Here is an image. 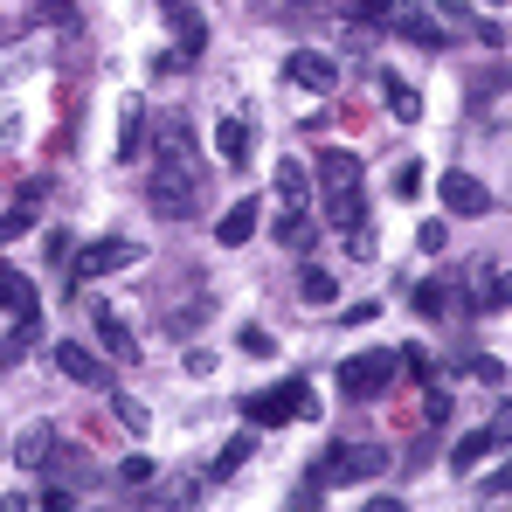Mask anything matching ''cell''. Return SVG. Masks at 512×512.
<instances>
[{
	"label": "cell",
	"instance_id": "obj_24",
	"mask_svg": "<svg viewBox=\"0 0 512 512\" xmlns=\"http://www.w3.org/2000/svg\"><path fill=\"white\" fill-rule=\"evenodd\" d=\"M388 21H395V28H402V35H409V42H423V49H436V42H443V28H436V21H429V14H402V7H395V14H388Z\"/></svg>",
	"mask_w": 512,
	"mask_h": 512
},
{
	"label": "cell",
	"instance_id": "obj_21",
	"mask_svg": "<svg viewBox=\"0 0 512 512\" xmlns=\"http://www.w3.org/2000/svg\"><path fill=\"white\" fill-rule=\"evenodd\" d=\"M250 457H256V429H243V436H229V443H222V457H215V471H208V478H236Z\"/></svg>",
	"mask_w": 512,
	"mask_h": 512
},
{
	"label": "cell",
	"instance_id": "obj_29",
	"mask_svg": "<svg viewBox=\"0 0 512 512\" xmlns=\"http://www.w3.org/2000/svg\"><path fill=\"white\" fill-rule=\"evenodd\" d=\"M236 346H243L250 360H270V353H277V340H270L263 326H243V333H236Z\"/></svg>",
	"mask_w": 512,
	"mask_h": 512
},
{
	"label": "cell",
	"instance_id": "obj_15",
	"mask_svg": "<svg viewBox=\"0 0 512 512\" xmlns=\"http://www.w3.org/2000/svg\"><path fill=\"white\" fill-rule=\"evenodd\" d=\"M326 222H333V229H353V222H367L360 180H353V187H326Z\"/></svg>",
	"mask_w": 512,
	"mask_h": 512
},
{
	"label": "cell",
	"instance_id": "obj_26",
	"mask_svg": "<svg viewBox=\"0 0 512 512\" xmlns=\"http://www.w3.org/2000/svg\"><path fill=\"white\" fill-rule=\"evenodd\" d=\"M512 305V270H499V277H492V291H485V298H471V312H506Z\"/></svg>",
	"mask_w": 512,
	"mask_h": 512
},
{
	"label": "cell",
	"instance_id": "obj_10",
	"mask_svg": "<svg viewBox=\"0 0 512 512\" xmlns=\"http://www.w3.org/2000/svg\"><path fill=\"white\" fill-rule=\"evenodd\" d=\"M56 367H63L70 381H84V388H111V367H104L97 353H84V340H63V346H56Z\"/></svg>",
	"mask_w": 512,
	"mask_h": 512
},
{
	"label": "cell",
	"instance_id": "obj_19",
	"mask_svg": "<svg viewBox=\"0 0 512 512\" xmlns=\"http://www.w3.org/2000/svg\"><path fill=\"white\" fill-rule=\"evenodd\" d=\"M381 90H388V111H395L402 125H416V118H423V97H416V84H402L395 70H381Z\"/></svg>",
	"mask_w": 512,
	"mask_h": 512
},
{
	"label": "cell",
	"instance_id": "obj_38",
	"mask_svg": "<svg viewBox=\"0 0 512 512\" xmlns=\"http://www.w3.org/2000/svg\"><path fill=\"white\" fill-rule=\"evenodd\" d=\"M14 125H21V118H14V111H0V146H14Z\"/></svg>",
	"mask_w": 512,
	"mask_h": 512
},
{
	"label": "cell",
	"instance_id": "obj_13",
	"mask_svg": "<svg viewBox=\"0 0 512 512\" xmlns=\"http://www.w3.org/2000/svg\"><path fill=\"white\" fill-rule=\"evenodd\" d=\"M250 146H256V132L243 118H222V125H215V153H222L229 167H250Z\"/></svg>",
	"mask_w": 512,
	"mask_h": 512
},
{
	"label": "cell",
	"instance_id": "obj_8",
	"mask_svg": "<svg viewBox=\"0 0 512 512\" xmlns=\"http://www.w3.org/2000/svg\"><path fill=\"white\" fill-rule=\"evenodd\" d=\"M90 326H97V340H104V353L111 360H139V340H132V326L104 305V298H90Z\"/></svg>",
	"mask_w": 512,
	"mask_h": 512
},
{
	"label": "cell",
	"instance_id": "obj_37",
	"mask_svg": "<svg viewBox=\"0 0 512 512\" xmlns=\"http://www.w3.org/2000/svg\"><path fill=\"white\" fill-rule=\"evenodd\" d=\"M395 7H402V0H360V14H367V21H388Z\"/></svg>",
	"mask_w": 512,
	"mask_h": 512
},
{
	"label": "cell",
	"instance_id": "obj_12",
	"mask_svg": "<svg viewBox=\"0 0 512 512\" xmlns=\"http://www.w3.org/2000/svg\"><path fill=\"white\" fill-rule=\"evenodd\" d=\"M49 450H56V429H49V423H28L21 436H14V457H7V464H21V471H42V464H49Z\"/></svg>",
	"mask_w": 512,
	"mask_h": 512
},
{
	"label": "cell",
	"instance_id": "obj_35",
	"mask_svg": "<svg viewBox=\"0 0 512 512\" xmlns=\"http://www.w3.org/2000/svg\"><path fill=\"white\" fill-rule=\"evenodd\" d=\"M416 243H423V250H443V243H450V229H443V222H423V229H416Z\"/></svg>",
	"mask_w": 512,
	"mask_h": 512
},
{
	"label": "cell",
	"instance_id": "obj_7",
	"mask_svg": "<svg viewBox=\"0 0 512 512\" xmlns=\"http://www.w3.org/2000/svg\"><path fill=\"white\" fill-rule=\"evenodd\" d=\"M284 77L298 90H312V97H333V90H340V63H333L326 49H291V56H284Z\"/></svg>",
	"mask_w": 512,
	"mask_h": 512
},
{
	"label": "cell",
	"instance_id": "obj_23",
	"mask_svg": "<svg viewBox=\"0 0 512 512\" xmlns=\"http://www.w3.org/2000/svg\"><path fill=\"white\" fill-rule=\"evenodd\" d=\"M298 298H305V305H319V312H326V305H333V298H340V284H333V270H305V277H298Z\"/></svg>",
	"mask_w": 512,
	"mask_h": 512
},
{
	"label": "cell",
	"instance_id": "obj_11",
	"mask_svg": "<svg viewBox=\"0 0 512 512\" xmlns=\"http://www.w3.org/2000/svg\"><path fill=\"white\" fill-rule=\"evenodd\" d=\"M153 146H160V160H173V167H201V160H194V125H187V118H160V125H153Z\"/></svg>",
	"mask_w": 512,
	"mask_h": 512
},
{
	"label": "cell",
	"instance_id": "obj_28",
	"mask_svg": "<svg viewBox=\"0 0 512 512\" xmlns=\"http://www.w3.org/2000/svg\"><path fill=\"white\" fill-rule=\"evenodd\" d=\"M423 187H429L423 160H402V173H395V194H402V201H416V194H423Z\"/></svg>",
	"mask_w": 512,
	"mask_h": 512
},
{
	"label": "cell",
	"instance_id": "obj_30",
	"mask_svg": "<svg viewBox=\"0 0 512 512\" xmlns=\"http://www.w3.org/2000/svg\"><path fill=\"white\" fill-rule=\"evenodd\" d=\"M277 194H284V201H298V194H305V167H298V160H284V167H277Z\"/></svg>",
	"mask_w": 512,
	"mask_h": 512
},
{
	"label": "cell",
	"instance_id": "obj_16",
	"mask_svg": "<svg viewBox=\"0 0 512 512\" xmlns=\"http://www.w3.org/2000/svg\"><path fill=\"white\" fill-rule=\"evenodd\" d=\"M146 139H153V118H146V104L132 97V104H125V132H118V160H139Z\"/></svg>",
	"mask_w": 512,
	"mask_h": 512
},
{
	"label": "cell",
	"instance_id": "obj_39",
	"mask_svg": "<svg viewBox=\"0 0 512 512\" xmlns=\"http://www.w3.org/2000/svg\"><path fill=\"white\" fill-rule=\"evenodd\" d=\"M492 7H506V0H492Z\"/></svg>",
	"mask_w": 512,
	"mask_h": 512
},
{
	"label": "cell",
	"instance_id": "obj_3",
	"mask_svg": "<svg viewBox=\"0 0 512 512\" xmlns=\"http://www.w3.org/2000/svg\"><path fill=\"white\" fill-rule=\"evenodd\" d=\"M146 208H153L160 222H187V215L201 208V167H173V160H160L153 180H146Z\"/></svg>",
	"mask_w": 512,
	"mask_h": 512
},
{
	"label": "cell",
	"instance_id": "obj_17",
	"mask_svg": "<svg viewBox=\"0 0 512 512\" xmlns=\"http://www.w3.org/2000/svg\"><path fill=\"white\" fill-rule=\"evenodd\" d=\"M277 243H284V250H312V243H319V222H312L305 208H284V215H277Z\"/></svg>",
	"mask_w": 512,
	"mask_h": 512
},
{
	"label": "cell",
	"instance_id": "obj_1",
	"mask_svg": "<svg viewBox=\"0 0 512 512\" xmlns=\"http://www.w3.org/2000/svg\"><path fill=\"white\" fill-rule=\"evenodd\" d=\"M319 416V395H312V381L298 374V381H277V388H263L243 402V423L250 429H284V423H312Z\"/></svg>",
	"mask_w": 512,
	"mask_h": 512
},
{
	"label": "cell",
	"instance_id": "obj_36",
	"mask_svg": "<svg viewBox=\"0 0 512 512\" xmlns=\"http://www.w3.org/2000/svg\"><path fill=\"white\" fill-rule=\"evenodd\" d=\"M35 21H70V0H35Z\"/></svg>",
	"mask_w": 512,
	"mask_h": 512
},
{
	"label": "cell",
	"instance_id": "obj_5",
	"mask_svg": "<svg viewBox=\"0 0 512 512\" xmlns=\"http://www.w3.org/2000/svg\"><path fill=\"white\" fill-rule=\"evenodd\" d=\"M125 263H139V243H132V236H97V243H84V250L70 256V284L84 291V284L111 277V270H125Z\"/></svg>",
	"mask_w": 512,
	"mask_h": 512
},
{
	"label": "cell",
	"instance_id": "obj_20",
	"mask_svg": "<svg viewBox=\"0 0 512 512\" xmlns=\"http://www.w3.org/2000/svg\"><path fill=\"white\" fill-rule=\"evenodd\" d=\"M173 42H180V56H201V49H208V21L187 14L180 0H173Z\"/></svg>",
	"mask_w": 512,
	"mask_h": 512
},
{
	"label": "cell",
	"instance_id": "obj_27",
	"mask_svg": "<svg viewBox=\"0 0 512 512\" xmlns=\"http://www.w3.org/2000/svg\"><path fill=\"white\" fill-rule=\"evenodd\" d=\"M28 222H35V194H28L21 208H7V215H0V243H14V236H28Z\"/></svg>",
	"mask_w": 512,
	"mask_h": 512
},
{
	"label": "cell",
	"instance_id": "obj_25",
	"mask_svg": "<svg viewBox=\"0 0 512 512\" xmlns=\"http://www.w3.org/2000/svg\"><path fill=\"white\" fill-rule=\"evenodd\" d=\"M409 298H416V312H423V319H443V312H450V284H436V277H423Z\"/></svg>",
	"mask_w": 512,
	"mask_h": 512
},
{
	"label": "cell",
	"instance_id": "obj_18",
	"mask_svg": "<svg viewBox=\"0 0 512 512\" xmlns=\"http://www.w3.org/2000/svg\"><path fill=\"white\" fill-rule=\"evenodd\" d=\"M319 180H326V187H353V180H360V153L326 146V153H319Z\"/></svg>",
	"mask_w": 512,
	"mask_h": 512
},
{
	"label": "cell",
	"instance_id": "obj_33",
	"mask_svg": "<svg viewBox=\"0 0 512 512\" xmlns=\"http://www.w3.org/2000/svg\"><path fill=\"white\" fill-rule=\"evenodd\" d=\"M118 478H125V485H146V478H153V457H125Z\"/></svg>",
	"mask_w": 512,
	"mask_h": 512
},
{
	"label": "cell",
	"instance_id": "obj_4",
	"mask_svg": "<svg viewBox=\"0 0 512 512\" xmlns=\"http://www.w3.org/2000/svg\"><path fill=\"white\" fill-rule=\"evenodd\" d=\"M395 374H402V353L374 346V353H360V360H346V367H340V395H346V402H374Z\"/></svg>",
	"mask_w": 512,
	"mask_h": 512
},
{
	"label": "cell",
	"instance_id": "obj_32",
	"mask_svg": "<svg viewBox=\"0 0 512 512\" xmlns=\"http://www.w3.org/2000/svg\"><path fill=\"white\" fill-rule=\"evenodd\" d=\"M471 374H478V381H485V388H499V381H506V367H499V360H492V353H478V360H471Z\"/></svg>",
	"mask_w": 512,
	"mask_h": 512
},
{
	"label": "cell",
	"instance_id": "obj_22",
	"mask_svg": "<svg viewBox=\"0 0 512 512\" xmlns=\"http://www.w3.org/2000/svg\"><path fill=\"white\" fill-rule=\"evenodd\" d=\"M0 305H14V312H42V298H35V284H28L21 270H7V263H0Z\"/></svg>",
	"mask_w": 512,
	"mask_h": 512
},
{
	"label": "cell",
	"instance_id": "obj_34",
	"mask_svg": "<svg viewBox=\"0 0 512 512\" xmlns=\"http://www.w3.org/2000/svg\"><path fill=\"white\" fill-rule=\"evenodd\" d=\"M423 416H429V423H443V416H450V388H429V395H423Z\"/></svg>",
	"mask_w": 512,
	"mask_h": 512
},
{
	"label": "cell",
	"instance_id": "obj_6",
	"mask_svg": "<svg viewBox=\"0 0 512 512\" xmlns=\"http://www.w3.org/2000/svg\"><path fill=\"white\" fill-rule=\"evenodd\" d=\"M506 443H512V402H499L485 429L457 436V450H450V471H457V478H471V471H478V464H485L492 450H506Z\"/></svg>",
	"mask_w": 512,
	"mask_h": 512
},
{
	"label": "cell",
	"instance_id": "obj_2",
	"mask_svg": "<svg viewBox=\"0 0 512 512\" xmlns=\"http://www.w3.org/2000/svg\"><path fill=\"white\" fill-rule=\"evenodd\" d=\"M388 471V450L381 443H340V450H326V464H312V492H340V485H367V478H381Z\"/></svg>",
	"mask_w": 512,
	"mask_h": 512
},
{
	"label": "cell",
	"instance_id": "obj_40",
	"mask_svg": "<svg viewBox=\"0 0 512 512\" xmlns=\"http://www.w3.org/2000/svg\"><path fill=\"white\" fill-rule=\"evenodd\" d=\"M167 7H173V0H167Z\"/></svg>",
	"mask_w": 512,
	"mask_h": 512
},
{
	"label": "cell",
	"instance_id": "obj_9",
	"mask_svg": "<svg viewBox=\"0 0 512 512\" xmlns=\"http://www.w3.org/2000/svg\"><path fill=\"white\" fill-rule=\"evenodd\" d=\"M436 194H443V208H450V215H485V208H492L485 180H471V173H443V180H436Z\"/></svg>",
	"mask_w": 512,
	"mask_h": 512
},
{
	"label": "cell",
	"instance_id": "obj_14",
	"mask_svg": "<svg viewBox=\"0 0 512 512\" xmlns=\"http://www.w3.org/2000/svg\"><path fill=\"white\" fill-rule=\"evenodd\" d=\"M250 236H256V201H236V208L215 222V243H222V250H243Z\"/></svg>",
	"mask_w": 512,
	"mask_h": 512
},
{
	"label": "cell",
	"instance_id": "obj_31",
	"mask_svg": "<svg viewBox=\"0 0 512 512\" xmlns=\"http://www.w3.org/2000/svg\"><path fill=\"white\" fill-rule=\"evenodd\" d=\"M478 492H485V499H512V464L485 471V478H478Z\"/></svg>",
	"mask_w": 512,
	"mask_h": 512
}]
</instances>
